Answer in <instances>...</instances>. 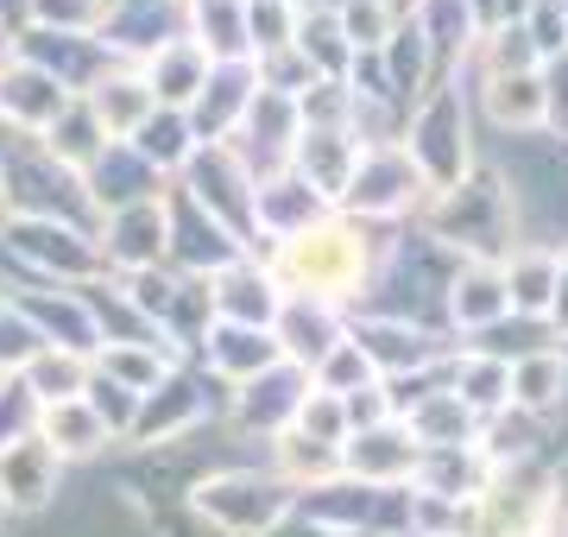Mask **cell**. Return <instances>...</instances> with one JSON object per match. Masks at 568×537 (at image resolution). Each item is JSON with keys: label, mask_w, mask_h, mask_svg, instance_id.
Wrapping results in <instances>:
<instances>
[{"label": "cell", "mask_w": 568, "mask_h": 537, "mask_svg": "<svg viewBox=\"0 0 568 537\" xmlns=\"http://www.w3.org/2000/svg\"><path fill=\"white\" fill-rule=\"evenodd\" d=\"M379 260H386V241H373L366 222L323 215L316 227H304V234H291L265 253V272L278 278L284 297H323V304L347 311L354 297H366Z\"/></svg>", "instance_id": "obj_1"}, {"label": "cell", "mask_w": 568, "mask_h": 537, "mask_svg": "<svg viewBox=\"0 0 568 537\" xmlns=\"http://www.w3.org/2000/svg\"><path fill=\"white\" fill-rule=\"evenodd\" d=\"M417 222L436 247H448L455 260H487V266H506L511 247H518V196L499 171L474 165L462 184L424 196Z\"/></svg>", "instance_id": "obj_2"}, {"label": "cell", "mask_w": 568, "mask_h": 537, "mask_svg": "<svg viewBox=\"0 0 568 537\" xmlns=\"http://www.w3.org/2000/svg\"><path fill=\"white\" fill-rule=\"evenodd\" d=\"M398 145H405V159L417 165L424 190L462 184L467 171H474V140H467V95L455 77H436V83L405 108V126H398Z\"/></svg>", "instance_id": "obj_3"}, {"label": "cell", "mask_w": 568, "mask_h": 537, "mask_svg": "<svg viewBox=\"0 0 568 537\" xmlns=\"http://www.w3.org/2000/svg\"><path fill=\"white\" fill-rule=\"evenodd\" d=\"M190 513L222 537H265L297 513V494H291L272 468H265V475L260 468H215V475H196Z\"/></svg>", "instance_id": "obj_4"}, {"label": "cell", "mask_w": 568, "mask_h": 537, "mask_svg": "<svg viewBox=\"0 0 568 537\" xmlns=\"http://www.w3.org/2000/svg\"><path fill=\"white\" fill-rule=\"evenodd\" d=\"M424 178L417 165L405 159V145H361V159H354V178H347L342 203L335 215L347 222H366V227H386V222H405L424 209Z\"/></svg>", "instance_id": "obj_5"}, {"label": "cell", "mask_w": 568, "mask_h": 537, "mask_svg": "<svg viewBox=\"0 0 568 537\" xmlns=\"http://www.w3.org/2000/svg\"><path fill=\"white\" fill-rule=\"evenodd\" d=\"M171 184H178L196 209H209V215L246 247V260H253V247H260V227H253V178H246V165L234 159V145L227 140L222 145H196L190 165H183Z\"/></svg>", "instance_id": "obj_6"}, {"label": "cell", "mask_w": 568, "mask_h": 537, "mask_svg": "<svg viewBox=\"0 0 568 537\" xmlns=\"http://www.w3.org/2000/svg\"><path fill=\"white\" fill-rule=\"evenodd\" d=\"M234 260H246V247L227 234L209 209H196L178 184L164 190V266L190 272V278H215Z\"/></svg>", "instance_id": "obj_7"}, {"label": "cell", "mask_w": 568, "mask_h": 537, "mask_svg": "<svg viewBox=\"0 0 568 537\" xmlns=\"http://www.w3.org/2000/svg\"><path fill=\"white\" fill-rule=\"evenodd\" d=\"M203 417H209V373H190L178 361L140 398V417H133L126 443H140V449H178V443H190V436L203 430Z\"/></svg>", "instance_id": "obj_8"}, {"label": "cell", "mask_w": 568, "mask_h": 537, "mask_svg": "<svg viewBox=\"0 0 568 537\" xmlns=\"http://www.w3.org/2000/svg\"><path fill=\"white\" fill-rule=\"evenodd\" d=\"M347 342L373 361L379 379H405V373H429L443 367L448 342L443 330H424V323H405V316H361V323H347Z\"/></svg>", "instance_id": "obj_9"}, {"label": "cell", "mask_w": 568, "mask_h": 537, "mask_svg": "<svg viewBox=\"0 0 568 537\" xmlns=\"http://www.w3.org/2000/svg\"><path fill=\"white\" fill-rule=\"evenodd\" d=\"M310 398V373L291 367V361H278V367H265L260 379H246V386H234L227 393V417L241 424L246 436H284L291 424H297V405Z\"/></svg>", "instance_id": "obj_10"}, {"label": "cell", "mask_w": 568, "mask_h": 537, "mask_svg": "<svg viewBox=\"0 0 568 537\" xmlns=\"http://www.w3.org/2000/svg\"><path fill=\"white\" fill-rule=\"evenodd\" d=\"M95 253H102L108 278H133V272L164 266V196L102 215V227H95Z\"/></svg>", "instance_id": "obj_11"}, {"label": "cell", "mask_w": 568, "mask_h": 537, "mask_svg": "<svg viewBox=\"0 0 568 537\" xmlns=\"http://www.w3.org/2000/svg\"><path fill=\"white\" fill-rule=\"evenodd\" d=\"M272 342H278V354L291 367L316 373L347 342V311H335L323 297H284L278 316H272Z\"/></svg>", "instance_id": "obj_12"}, {"label": "cell", "mask_w": 568, "mask_h": 537, "mask_svg": "<svg viewBox=\"0 0 568 537\" xmlns=\"http://www.w3.org/2000/svg\"><path fill=\"white\" fill-rule=\"evenodd\" d=\"M417 443L405 436V424H373V430H354L342 443V480H361V487H410L417 475Z\"/></svg>", "instance_id": "obj_13"}, {"label": "cell", "mask_w": 568, "mask_h": 537, "mask_svg": "<svg viewBox=\"0 0 568 537\" xmlns=\"http://www.w3.org/2000/svg\"><path fill=\"white\" fill-rule=\"evenodd\" d=\"M354 159H361V140H354L347 126H297L284 171L304 178V184L335 209L342 203V190H347V178H354Z\"/></svg>", "instance_id": "obj_14"}, {"label": "cell", "mask_w": 568, "mask_h": 537, "mask_svg": "<svg viewBox=\"0 0 568 537\" xmlns=\"http://www.w3.org/2000/svg\"><path fill=\"white\" fill-rule=\"evenodd\" d=\"M511 316V297H506V272L487 266V260H455L448 272V291H443V323L462 335H487L493 323Z\"/></svg>", "instance_id": "obj_15"}, {"label": "cell", "mask_w": 568, "mask_h": 537, "mask_svg": "<svg viewBox=\"0 0 568 537\" xmlns=\"http://www.w3.org/2000/svg\"><path fill=\"white\" fill-rule=\"evenodd\" d=\"M58 494H63V462L39 443V430L0 449V499H7V518L44 513V506H58Z\"/></svg>", "instance_id": "obj_16"}, {"label": "cell", "mask_w": 568, "mask_h": 537, "mask_svg": "<svg viewBox=\"0 0 568 537\" xmlns=\"http://www.w3.org/2000/svg\"><path fill=\"white\" fill-rule=\"evenodd\" d=\"M70 102H77V95H70L58 77H44L39 63H26V58L0 77V126H7V133H20V140H39V133L58 121Z\"/></svg>", "instance_id": "obj_17"}, {"label": "cell", "mask_w": 568, "mask_h": 537, "mask_svg": "<svg viewBox=\"0 0 568 537\" xmlns=\"http://www.w3.org/2000/svg\"><path fill=\"white\" fill-rule=\"evenodd\" d=\"M209 304H215V323H241V330H272L284 291L278 278L260 266V260H234L227 272L209 278Z\"/></svg>", "instance_id": "obj_18"}, {"label": "cell", "mask_w": 568, "mask_h": 537, "mask_svg": "<svg viewBox=\"0 0 568 537\" xmlns=\"http://www.w3.org/2000/svg\"><path fill=\"white\" fill-rule=\"evenodd\" d=\"M82 102H89V114L102 121V133L114 145H126L152 114H159V102H152V89H145V77L133 70V63H108L102 77L82 89Z\"/></svg>", "instance_id": "obj_19"}, {"label": "cell", "mask_w": 568, "mask_h": 537, "mask_svg": "<svg viewBox=\"0 0 568 537\" xmlns=\"http://www.w3.org/2000/svg\"><path fill=\"white\" fill-rule=\"evenodd\" d=\"M253 89H260V83H253V63H215V70H209V83H203V95L183 108V121H190L196 145L234 140V126H241Z\"/></svg>", "instance_id": "obj_20"}, {"label": "cell", "mask_w": 568, "mask_h": 537, "mask_svg": "<svg viewBox=\"0 0 568 537\" xmlns=\"http://www.w3.org/2000/svg\"><path fill=\"white\" fill-rule=\"evenodd\" d=\"M82 190H89V203H95V215H114V209H133V203H152V196H164V178L152 165H145L133 145H108L95 165L82 171Z\"/></svg>", "instance_id": "obj_21"}, {"label": "cell", "mask_w": 568, "mask_h": 537, "mask_svg": "<svg viewBox=\"0 0 568 537\" xmlns=\"http://www.w3.org/2000/svg\"><path fill=\"white\" fill-rule=\"evenodd\" d=\"M133 70L145 77L152 102L171 108V114H183V108L203 95V83H209V70H215V63H209V51L196 39H183V32H178V39H164L159 51H152V58H140Z\"/></svg>", "instance_id": "obj_22"}, {"label": "cell", "mask_w": 568, "mask_h": 537, "mask_svg": "<svg viewBox=\"0 0 568 537\" xmlns=\"http://www.w3.org/2000/svg\"><path fill=\"white\" fill-rule=\"evenodd\" d=\"M203 367L222 379L227 393L234 386H246V379H260L265 367H278L284 354H278V342H272V330H241V323H209V335H203Z\"/></svg>", "instance_id": "obj_23"}, {"label": "cell", "mask_w": 568, "mask_h": 537, "mask_svg": "<svg viewBox=\"0 0 568 537\" xmlns=\"http://www.w3.org/2000/svg\"><path fill=\"white\" fill-rule=\"evenodd\" d=\"M398 424H405V436L417 449H474V443H480V417L448 393V379H436L417 405H405Z\"/></svg>", "instance_id": "obj_24"}, {"label": "cell", "mask_w": 568, "mask_h": 537, "mask_svg": "<svg viewBox=\"0 0 568 537\" xmlns=\"http://www.w3.org/2000/svg\"><path fill=\"white\" fill-rule=\"evenodd\" d=\"M556 266H562V247L556 241H518L506 272V297H511V316H530V323H544L549 311V291H556Z\"/></svg>", "instance_id": "obj_25"}, {"label": "cell", "mask_w": 568, "mask_h": 537, "mask_svg": "<svg viewBox=\"0 0 568 537\" xmlns=\"http://www.w3.org/2000/svg\"><path fill=\"white\" fill-rule=\"evenodd\" d=\"M183 39H196L209 63H253L246 51V0H183Z\"/></svg>", "instance_id": "obj_26"}, {"label": "cell", "mask_w": 568, "mask_h": 537, "mask_svg": "<svg viewBox=\"0 0 568 537\" xmlns=\"http://www.w3.org/2000/svg\"><path fill=\"white\" fill-rule=\"evenodd\" d=\"M506 393H511V412L525 417H549L568 405V354L562 348H537L525 361L506 367Z\"/></svg>", "instance_id": "obj_27"}, {"label": "cell", "mask_w": 568, "mask_h": 537, "mask_svg": "<svg viewBox=\"0 0 568 537\" xmlns=\"http://www.w3.org/2000/svg\"><path fill=\"white\" fill-rule=\"evenodd\" d=\"M39 443L51 455H58L63 468L70 462H95L102 449H114V436H108V424L82 398H63V405H44L39 412Z\"/></svg>", "instance_id": "obj_28"}, {"label": "cell", "mask_w": 568, "mask_h": 537, "mask_svg": "<svg viewBox=\"0 0 568 537\" xmlns=\"http://www.w3.org/2000/svg\"><path fill=\"white\" fill-rule=\"evenodd\" d=\"M108 145H114V140L102 133V121L89 114V102H82V95H77L70 108H63V114H58L51 126H44V133H39V152L51 159V165H63L70 178H82V171L95 165Z\"/></svg>", "instance_id": "obj_29"}, {"label": "cell", "mask_w": 568, "mask_h": 537, "mask_svg": "<svg viewBox=\"0 0 568 537\" xmlns=\"http://www.w3.org/2000/svg\"><path fill=\"white\" fill-rule=\"evenodd\" d=\"M20 379L26 393L39 398V412L44 405H63V398H82V386H89V354H70V348H32L20 361Z\"/></svg>", "instance_id": "obj_30"}, {"label": "cell", "mask_w": 568, "mask_h": 537, "mask_svg": "<svg viewBox=\"0 0 568 537\" xmlns=\"http://www.w3.org/2000/svg\"><path fill=\"white\" fill-rule=\"evenodd\" d=\"M480 108L499 133H544V83L530 77H487L480 83Z\"/></svg>", "instance_id": "obj_31"}, {"label": "cell", "mask_w": 568, "mask_h": 537, "mask_svg": "<svg viewBox=\"0 0 568 537\" xmlns=\"http://www.w3.org/2000/svg\"><path fill=\"white\" fill-rule=\"evenodd\" d=\"M126 145H133V152H140L145 165L159 171L164 184H171V178H178V171L190 165V152H196V133H190V121H183V114L159 108V114H152V121H145Z\"/></svg>", "instance_id": "obj_32"}, {"label": "cell", "mask_w": 568, "mask_h": 537, "mask_svg": "<svg viewBox=\"0 0 568 537\" xmlns=\"http://www.w3.org/2000/svg\"><path fill=\"white\" fill-rule=\"evenodd\" d=\"M89 367L108 373L114 386H126V393H152L164 373L178 367V354H164V348H145V342H114V348H95L89 354Z\"/></svg>", "instance_id": "obj_33"}, {"label": "cell", "mask_w": 568, "mask_h": 537, "mask_svg": "<svg viewBox=\"0 0 568 537\" xmlns=\"http://www.w3.org/2000/svg\"><path fill=\"white\" fill-rule=\"evenodd\" d=\"M474 70H480V83L487 77H530V70H544V58H537V44H530L525 26L506 20V26H493V32L474 39Z\"/></svg>", "instance_id": "obj_34"}, {"label": "cell", "mask_w": 568, "mask_h": 537, "mask_svg": "<svg viewBox=\"0 0 568 537\" xmlns=\"http://www.w3.org/2000/svg\"><path fill=\"white\" fill-rule=\"evenodd\" d=\"M20 13H26L32 32H77V39H95L108 0H20Z\"/></svg>", "instance_id": "obj_35"}, {"label": "cell", "mask_w": 568, "mask_h": 537, "mask_svg": "<svg viewBox=\"0 0 568 537\" xmlns=\"http://www.w3.org/2000/svg\"><path fill=\"white\" fill-rule=\"evenodd\" d=\"M82 405H89V412L102 417L114 443H126V436H133V417H140V393H126V386H114L108 373H95V367H89V386H82Z\"/></svg>", "instance_id": "obj_36"}, {"label": "cell", "mask_w": 568, "mask_h": 537, "mask_svg": "<svg viewBox=\"0 0 568 537\" xmlns=\"http://www.w3.org/2000/svg\"><path fill=\"white\" fill-rule=\"evenodd\" d=\"M297 32V7L291 0H246V51L265 58V51H284Z\"/></svg>", "instance_id": "obj_37"}, {"label": "cell", "mask_w": 568, "mask_h": 537, "mask_svg": "<svg viewBox=\"0 0 568 537\" xmlns=\"http://www.w3.org/2000/svg\"><path fill=\"white\" fill-rule=\"evenodd\" d=\"M373 379H379V373H373V361H366V354L354 348V342H342V348L328 354L323 367L310 373V386H316V393H328V398L361 393V386H373Z\"/></svg>", "instance_id": "obj_38"}, {"label": "cell", "mask_w": 568, "mask_h": 537, "mask_svg": "<svg viewBox=\"0 0 568 537\" xmlns=\"http://www.w3.org/2000/svg\"><path fill=\"white\" fill-rule=\"evenodd\" d=\"M291 430L304 436V443H323V449H342L347 443V417H342V398H328L310 386V398L297 405V424Z\"/></svg>", "instance_id": "obj_39"}, {"label": "cell", "mask_w": 568, "mask_h": 537, "mask_svg": "<svg viewBox=\"0 0 568 537\" xmlns=\"http://www.w3.org/2000/svg\"><path fill=\"white\" fill-rule=\"evenodd\" d=\"M518 26L530 32V44H537V58H544V63L568 51V13H562V0H530Z\"/></svg>", "instance_id": "obj_40"}, {"label": "cell", "mask_w": 568, "mask_h": 537, "mask_svg": "<svg viewBox=\"0 0 568 537\" xmlns=\"http://www.w3.org/2000/svg\"><path fill=\"white\" fill-rule=\"evenodd\" d=\"M32 430H39V398L7 373V379H0V449L20 443V436H32Z\"/></svg>", "instance_id": "obj_41"}, {"label": "cell", "mask_w": 568, "mask_h": 537, "mask_svg": "<svg viewBox=\"0 0 568 537\" xmlns=\"http://www.w3.org/2000/svg\"><path fill=\"white\" fill-rule=\"evenodd\" d=\"M537 83H544V133H568V51L537 70Z\"/></svg>", "instance_id": "obj_42"}, {"label": "cell", "mask_w": 568, "mask_h": 537, "mask_svg": "<svg viewBox=\"0 0 568 537\" xmlns=\"http://www.w3.org/2000/svg\"><path fill=\"white\" fill-rule=\"evenodd\" d=\"M544 330H549V342H568V247H562V266H556V291H549Z\"/></svg>", "instance_id": "obj_43"}, {"label": "cell", "mask_w": 568, "mask_h": 537, "mask_svg": "<svg viewBox=\"0 0 568 537\" xmlns=\"http://www.w3.org/2000/svg\"><path fill=\"white\" fill-rule=\"evenodd\" d=\"M13 63H20V26H13V20H0V77H7Z\"/></svg>", "instance_id": "obj_44"}, {"label": "cell", "mask_w": 568, "mask_h": 537, "mask_svg": "<svg viewBox=\"0 0 568 537\" xmlns=\"http://www.w3.org/2000/svg\"><path fill=\"white\" fill-rule=\"evenodd\" d=\"M265 537H335V531H323V525H310V518L291 513V518L278 525V531H265Z\"/></svg>", "instance_id": "obj_45"}, {"label": "cell", "mask_w": 568, "mask_h": 537, "mask_svg": "<svg viewBox=\"0 0 568 537\" xmlns=\"http://www.w3.org/2000/svg\"><path fill=\"white\" fill-rule=\"evenodd\" d=\"M562 537H568V499H562Z\"/></svg>", "instance_id": "obj_46"}, {"label": "cell", "mask_w": 568, "mask_h": 537, "mask_svg": "<svg viewBox=\"0 0 568 537\" xmlns=\"http://www.w3.org/2000/svg\"><path fill=\"white\" fill-rule=\"evenodd\" d=\"M0 227H7V196H0Z\"/></svg>", "instance_id": "obj_47"}, {"label": "cell", "mask_w": 568, "mask_h": 537, "mask_svg": "<svg viewBox=\"0 0 568 537\" xmlns=\"http://www.w3.org/2000/svg\"><path fill=\"white\" fill-rule=\"evenodd\" d=\"M0 518H7V499H0Z\"/></svg>", "instance_id": "obj_48"}, {"label": "cell", "mask_w": 568, "mask_h": 537, "mask_svg": "<svg viewBox=\"0 0 568 537\" xmlns=\"http://www.w3.org/2000/svg\"><path fill=\"white\" fill-rule=\"evenodd\" d=\"M0 379H7V373H0Z\"/></svg>", "instance_id": "obj_49"}]
</instances>
